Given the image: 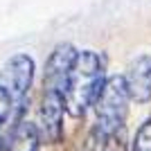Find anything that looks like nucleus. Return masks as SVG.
<instances>
[{
  "mask_svg": "<svg viewBox=\"0 0 151 151\" xmlns=\"http://www.w3.org/2000/svg\"><path fill=\"white\" fill-rule=\"evenodd\" d=\"M104 59L93 50H83L75 54L72 68L63 88V104L65 113L72 117H81L88 106H93L95 97L104 83Z\"/></svg>",
  "mask_w": 151,
  "mask_h": 151,
  "instance_id": "obj_1",
  "label": "nucleus"
},
{
  "mask_svg": "<svg viewBox=\"0 0 151 151\" xmlns=\"http://www.w3.org/2000/svg\"><path fill=\"white\" fill-rule=\"evenodd\" d=\"M129 99L131 97H129V90H126L124 77L115 75V77L104 79L99 93H97V97L93 101L99 135L124 124L126 113H129Z\"/></svg>",
  "mask_w": 151,
  "mask_h": 151,
  "instance_id": "obj_2",
  "label": "nucleus"
},
{
  "mask_svg": "<svg viewBox=\"0 0 151 151\" xmlns=\"http://www.w3.org/2000/svg\"><path fill=\"white\" fill-rule=\"evenodd\" d=\"M34 81V59L27 54H14L0 70V83L9 93L14 104H23Z\"/></svg>",
  "mask_w": 151,
  "mask_h": 151,
  "instance_id": "obj_3",
  "label": "nucleus"
},
{
  "mask_svg": "<svg viewBox=\"0 0 151 151\" xmlns=\"http://www.w3.org/2000/svg\"><path fill=\"white\" fill-rule=\"evenodd\" d=\"M63 113H65L63 95L43 90V101L38 111V124H41L38 135H43L47 142H59L63 135Z\"/></svg>",
  "mask_w": 151,
  "mask_h": 151,
  "instance_id": "obj_4",
  "label": "nucleus"
},
{
  "mask_svg": "<svg viewBox=\"0 0 151 151\" xmlns=\"http://www.w3.org/2000/svg\"><path fill=\"white\" fill-rule=\"evenodd\" d=\"M77 50L70 43H61L54 47V52L50 54L47 63H45V77H43V90H52V93H61L65 88V79L68 72L72 68Z\"/></svg>",
  "mask_w": 151,
  "mask_h": 151,
  "instance_id": "obj_5",
  "label": "nucleus"
},
{
  "mask_svg": "<svg viewBox=\"0 0 151 151\" xmlns=\"http://www.w3.org/2000/svg\"><path fill=\"white\" fill-rule=\"evenodd\" d=\"M129 97L138 104H145L151 99V57H138L131 63V68L124 77Z\"/></svg>",
  "mask_w": 151,
  "mask_h": 151,
  "instance_id": "obj_6",
  "label": "nucleus"
},
{
  "mask_svg": "<svg viewBox=\"0 0 151 151\" xmlns=\"http://www.w3.org/2000/svg\"><path fill=\"white\" fill-rule=\"evenodd\" d=\"M41 149V135L38 126L29 122H16L12 131L0 140V151H38Z\"/></svg>",
  "mask_w": 151,
  "mask_h": 151,
  "instance_id": "obj_7",
  "label": "nucleus"
},
{
  "mask_svg": "<svg viewBox=\"0 0 151 151\" xmlns=\"http://www.w3.org/2000/svg\"><path fill=\"white\" fill-rule=\"evenodd\" d=\"M101 138V149L99 151H126L129 138H126V126H117L113 131H106L99 135Z\"/></svg>",
  "mask_w": 151,
  "mask_h": 151,
  "instance_id": "obj_8",
  "label": "nucleus"
},
{
  "mask_svg": "<svg viewBox=\"0 0 151 151\" xmlns=\"http://www.w3.org/2000/svg\"><path fill=\"white\" fill-rule=\"evenodd\" d=\"M133 151H151V117L138 129L133 140Z\"/></svg>",
  "mask_w": 151,
  "mask_h": 151,
  "instance_id": "obj_9",
  "label": "nucleus"
},
{
  "mask_svg": "<svg viewBox=\"0 0 151 151\" xmlns=\"http://www.w3.org/2000/svg\"><path fill=\"white\" fill-rule=\"evenodd\" d=\"M12 108H14V99L9 97V93H7V90L0 86V131H2V126H5L7 120H9Z\"/></svg>",
  "mask_w": 151,
  "mask_h": 151,
  "instance_id": "obj_10",
  "label": "nucleus"
}]
</instances>
